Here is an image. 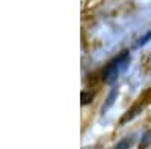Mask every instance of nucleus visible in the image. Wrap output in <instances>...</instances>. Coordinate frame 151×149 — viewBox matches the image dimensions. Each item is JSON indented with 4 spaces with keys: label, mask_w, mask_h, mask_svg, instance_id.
I'll return each mask as SVG.
<instances>
[{
    "label": "nucleus",
    "mask_w": 151,
    "mask_h": 149,
    "mask_svg": "<svg viewBox=\"0 0 151 149\" xmlns=\"http://www.w3.org/2000/svg\"><path fill=\"white\" fill-rule=\"evenodd\" d=\"M129 62H130V57H129L127 53H122L115 60H112L110 63L107 65V68L104 69V81L106 83H113L118 78L119 74L127 68Z\"/></svg>",
    "instance_id": "obj_1"
},
{
    "label": "nucleus",
    "mask_w": 151,
    "mask_h": 149,
    "mask_svg": "<svg viewBox=\"0 0 151 149\" xmlns=\"http://www.w3.org/2000/svg\"><path fill=\"white\" fill-rule=\"evenodd\" d=\"M132 143H133V139L127 137V139L121 140V142H119V143L116 145V148H115V149H129V148L132 146Z\"/></svg>",
    "instance_id": "obj_2"
},
{
    "label": "nucleus",
    "mask_w": 151,
    "mask_h": 149,
    "mask_svg": "<svg viewBox=\"0 0 151 149\" xmlns=\"http://www.w3.org/2000/svg\"><path fill=\"white\" fill-rule=\"evenodd\" d=\"M92 96H94L92 93H86V92H85V93H82V103H83V104H86V103H89Z\"/></svg>",
    "instance_id": "obj_3"
},
{
    "label": "nucleus",
    "mask_w": 151,
    "mask_h": 149,
    "mask_svg": "<svg viewBox=\"0 0 151 149\" xmlns=\"http://www.w3.org/2000/svg\"><path fill=\"white\" fill-rule=\"evenodd\" d=\"M150 38H151V32H150V33H148V35L145 36V38H142V39L139 41V44H137V45H144V44H145V42H147V41H148Z\"/></svg>",
    "instance_id": "obj_4"
}]
</instances>
